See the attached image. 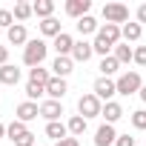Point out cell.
Masks as SVG:
<instances>
[{"mask_svg":"<svg viewBox=\"0 0 146 146\" xmlns=\"http://www.w3.org/2000/svg\"><path fill=\"white\" fill-rule=\"evenodd\" d=\"M46 52H49V46H46L40 37H37V40H29L26 49H23V63L32 66V69H37V66L46 60Z\"/></svg>","mask_w":146,"mask_h":146,"instance_id":"1","label":"cell"},{"mask_svg":"<svg viewBox=\"0 0 146 146\" xmlns=\"http://www.w3.org/2000/svg\"><path fill=\"white\" fill-rule=\"evenodd\" d=\"M115 83H117V95H126V98L143 89V80H140L137 72H126V75H120Z\"/></svg>","mask_w":146,"mask_h":146,"instance_id":"2","label":"cell"},{"mask_svg":"<svg viewBox=\"0 0 146 146\" xmlns=\"http://www.w3.org/2000/svg\"><path fill=\"white\" fill-rule=\"evenodd\" d=\"M78 112H80V117H98L100 112H103V106H100V100H98V95L92 92V95H83L80 100H78Z\"/></svg>","mask_w":146,"mask_h":146,"instance_id":"3","label":"cell"},{"mask_svg":"<svg viewBox=\"0 0 146 146\" xmlns=\"http://www.w3.org/2000/svg\"><path fill=\"white\" fill-rule=\"evenodd\" d=\"M103 17H106V23L117 26V23H126L129 20V9L123 3H106L103 6Z\"/></svg>","mask_w":146,"mask_h":146,"instance_id":"4","label":"cell"},{"mask_svg":"<svg viewBox=\"0 0 146 146\" xmlns=\"http://www.w3.org/2000/svg\"><path fill=\"white\" fill-rule=\"evenodd\" d=\"M95 95H98V100H106L109 103V98L117 95V83L109 80V78H98L95 80Z\"/></svg>","mask_w":146,"mask_h":146,"instance_id":"5","label":"cell"},{"mask_svg":"<svg viewBox=\"0 0 146 146\" xmlns=\"http://www.w3.org/2000/svg\"><path fill=\"white\" fill-rule=\"evenodd\" d=\"M89 9H92V0H69V3H66V15H69V17H75V20L86 17Z\"/></svg>","mask_w":146,"mask_h":146,"instance_id":"6","label":"cell"},{"mask_svg":"<svg viewBox=\"0 0 146 146\" xmlns=\"http://www.w3.org/2000/svg\"><path fill=\"white\" fill-rule=\"evenodd\" d=\"M115 140H117V132H115L112 123H103V126L95 132V146H112Z\"/></svg>","mask_w":146,"mask_h":146,"instance_id":"7","label":"cell"},{"mask_svg":"<svg viewBox=\"0 0 146 146\" xmlns=\"http://www.w3.org/2000/svg\"><path fill=\"white\" fill-rule=\"evenodd\" d=\"M60 115H63V106H60V100H46V103H40V117H46L49 123L60 120Z\"/></svg>","mask_w":146,"mask_h":146,"instance_id":"8","label":"cell"},{"mask_svg":"<svg viewBox=\"0 0 146 146\" xmlns=\"http://www.w3.org/2000/svg\"><path fill=\"white\" fill-rule=\"evenodd\" d=\"M37 115H40V106H37V103H32V100H23V103L17 106V120H23V123L35 120Z\"/></svg>","mask_w":146,"mask_h":146,"instance_id":"9","label":"cell"},{"mask_svg":"<svg viewBox=\"0 0 146 146\" xmlns=\"http://www.w3.org/2000/svg\"><path fill=\"white\" fill-rule=\"evenodd\" d=\"M17 80H20V69H17V66H12V63L0 66V83H6V86H17Z\"/></svg>","mask_w":146,"mask_h":146,"instance_id":"10","label":"cell"},{"mask_svg":"<svg viewBox=\"0 0 146 146\" xmlns=\"http://www.w3.org/2000/svg\"><path fill=\"white\" fill-rule=\"evenodd\" d=\"M54 49H57V57H69L72 49H75V40H72V35H57L54 37Z\"/></svg>","mask_w":146,"mask_h":146,"instance_id":"11","label":"cell"},{"mask_svg":"<svg viewBox=\"0 0 146 146\" xmlns=\"http://www.w3.org/2000/svg\"><path fill=\"white\" fill-rule=\"evenodd\" d=\"M98 37L100 40H106L112 49L117 46V40H120V26H112V23H106L103 29H98Z\"/></svg>","mask_w":146,"mask_h":146,"instance_id":"12","label":"cell"},{"mask_svg":"<svg viewBox=\"0 0 146 146\" xmlns=\"http://www.w3.org/2000/svg\"><path fill=\"white\" fill-rule=\"evenodd\" d=\"M66 92H69V86H66V80H63V78H52V80H49V86H46V95H49L52 100H60Z\"/></svg>","mask_w":146,"mask_h":146,"instance_id":"13","label":"cell"},{"mask_svg":"<svg viewBox=\"0 0 146 146\" xmlns=\"http://www.w3.org/2000/svg\"><path fill=\"white\" fill-rule=\"evenodd\" d=\"M92 54H95V49H92V43H86V40L75 43V49H72V60H78V63H86Z\"/></svg>","mask_w":146,"mask_h":146,"instance_id":"14","label":"cell"},{"mask_svg":"<svg viewBox=\"0 0 146 146\" xmlns=\"http://www.w3.org/2000/svg\"><path fill=\"white\" fill-rule=\"evenodd\" d=\"M6 37H9L12 46H23V43H29V37H26V26H23V23H15V26L6 32Z\"/></svg>","mask_w":146,"mask_h":146,"instance_id":"15","label":"cell"},{"mask_svg":"<svg viewBox=\"0 0 146 146\" xmlns=\"http://www.w3.org/2000/svg\"><path fill=\"white\" fill-rule=\"evenodd\" d=\"M66 132H69V126H66V123H60V120H54V123H46V135H49L54 143L66 140Z\"/></svg>","mask_w":146,"mask_h":146,"instance_id":"16","label":"cell"},{"mask_svg":"<svg viewBox=\"0 0 146 146\" xmlns=\"http://www.w3.org/2000/svg\"><path fill=\"white\" fill-rule=\"evenodd\" d=\"M52 72H54V78H63L66 80V75H72V57H54Z\"/></svg>","mask_w":146,"mask_h":146,"instance_id":"17","label":"cell"},{"mask_svg":"<svg viewBox=\"0 0 146 146\" xmlns=\"http://www.w3.org/2000/svg\"><path fill=\"white\" fill-rule=\"evenodd\" d=\"M103 117H106V123H115V120H120L123 117V106L120 103H115V100H109L106 106H103V112H100Z\"/></svg>","mask_w":146,"mask_h":146,"instance_id":"18","label":"cell"},{"mask_svg":"<svg viewBox=\"0 0 146 146\" xmlns=\"http://www.w3.org/2000/svg\"><path fill=\"white\" fill-rule=\"evenodd\" d=\"M52 78H54V75H49L43 66L29 69V80H32V83H37V86H49V80H52Z\"/></svg>","mask_w":146,"mask_h":146,"instance_id":"19","label":"cell"},{"mask_svg":"<svg viewBox=\"0 0 146 146\" xmlns=\"http://www.w3.org/2000/svg\"><path fill=\"white\" fill-rule=\"evenodd\" d=\"M40 32H43L46 37H57V35H63V32H60V20H57V17H46V20L40 23Z\"/></svg>","mask_w":146,"mask_h":146,"instance_id":"20","label":"cell"},{"mask_svg":"<svg viewBox=\"0 0 146 146\" xmlns=\"http://www.w3.org/2000/svg\"><path fill=\"white\" fill-rule=\"evenodd\" d=\"M26 132H29V129H26V123H23V120H12V123L6 126V135H9V140H12V143H15V140H20Z\"/></svg>","mask_w":146,"mask_h":146,"instance_id":"21","label":"cell"},{"mask_svg":"<svg viewBox=\"0 0 146 146\" xmlns=\"http://www.w3.org/2000/svg\"><path fill=\"white\" fill-rule=\"evenodd\" d=\"M120 35L126 37V43H135V40H140L143 29H140V23H126V26L120 29Z\"/></svg>","mask_w":146,"mask_h":146,"instance_id":"22","label":"cell"},{"mask_svg":"<svg viewBox=\"0 0 146 146\" xmlns=\"http://www.w3.org/2000/svg\"><path fill=\"white\" fill-rule=\"evenodd\" d=\"M115 60H117V63H129V60H135V49H132L129 43H123V46L117 43V46H115Z\"/></svg>","mask_w":146,"mask_h":146,"instance_id":"23","label":"cell"},{"mask_svg":"<svg viewBox=\"0 0 146 146\" xmlns=\"http://www.w3.org/2000/svg\"><path fill=\"white\" fill-rule=\"evenodd\" d=\"M32 9H35V15L37 17H52V12H54V3H52V0H37V3H32Z\"/></svg>","mask_w":146,"mask_h":146,"instance_id":"24","label":"cell"},{"mask_svg":"<svg viewBox=\"0 0 146 146\" xmlns=\"http://www.w3.org/2000/svg\"><path fill=\"white\" fill-rule=\"evenodd\" d=\"M75 26H78V32H80V35H92V32H98V20H95L92 15L80 17V20H78Z\"/></svg>","mask_w":146,"mask_h":146,"instance_id":"25","label":"cell"},{"mask_svg":"<svg viewBox=\"0 0 146 146\" xmlns=\"http://www.w3.org/2000/svg\"><path fill=\"white\" fill-rule=\"evenodd\" d=\"M66 126H69V132L75 135V137H80V135L86 132V117H80V115H75V117H72V120L66 123Z\"/></svg>","mask_w":146,"mask_h":146,"instance_id":"26","label":"cell"},{"mask_svg":"<svg viewBox=\"0 0 146 146\" xmlns=\"http://www.w3.org/2000/svg\"><path fill=\"white\" fill-rule=\"evenodd\" d=\"M117 69H120V63L115 60V54H109V57H103V60H100V72H103V78H109V75H115Z\"/></svg>","mask_w":146,"mask_h":146,"instance_id":"27","label":"cell"},{"mask_svg":"<svg viewBox=\"0 0 146 146\" xmlns=\"http://www.w3.org/2000/svg\"><path fill=\"white\" fill-rule=\"evenodd\" d=\"M32 15H35V9H32L29 3H17V6H15V17H17L20 23H23V20H29Z\"/></svg>","mask_w":146,"mask_h":146,"instance_id":"28","label":"cell"},{"mask_svg":"<svg viewBox=\"0 0 146 146\" xmlns=\"http://www.w3.org/2000/svg\"><path fill=\"white\" fill-rule=\"evenodd\" d=\"M40 95H46V86H37V83H32V80H29V83H26V98L35 103Z\"/></svg>","mask_w":146,"mask_h":146,"instance_id":"29","label":"cell"},{"mask_svg":"<svg viewBox=\"0 0 146 146\" xmlns=\"http://www.w3.org/2000/svg\"><path fill=\"white\" fill-rule=\"evenodd\" d=\"M132 126H135V129H146V109L132 112Z\"/></svg>","mask_w":146,"mask_h":146,"instance_id":"30","label":"cell"},{"mask_svg":"<svg viewBox=\"0 0 146 146\" xmlns=\"http://www.w3.org/2000/svg\"><path fill=\"white\" fill-rule=\"evenodd\" d=\"M15 12H9V9H0V29H12L15 23Z\"/></svg>","mask_w":146,"mask_h":146,"instance_id":"31","label":"cell"},{"mask_svg":"<svg viewBox=\"0 0 146 146\" xmlns=\"http://www.w3.org/2000/svg\"><path fill=\"white\" fill-rule=\"evenodd\" d=\"M92 49H95L98 54H103V57H109V52H112V46H109L106 40H100V37H95V43H92Z\"/></svg>","mask_w":146,"mask_h":146,"instance_id":"32","label":"cell"},{"mask_svg":"<svg viewBox=\"0 0 146 146\" xmlns=\"http://www.w3.org/2000/svg\"><path fill=\"white\" fill-rule=\"evenodd\" d=\"M135 63L137 66H146V46H137L135 49Z\"/></svg>","mask_w":146,"mask_h":146,"instance_id":"33","label":"cell"},{"mask_svg":"<svg viewBox=\"0 0 146 146\" xmlns=\"http://www.w3.org/2000/svg\"><path fill=\"white\" fill-rule=\"evenodd\" d=\"M15 146H35V135H32V132H26L20 140H15Z\"/></svg>","mask_w":146,"mask_h":146,"instance_id":"34","label":"cell"},{"mask_svg":"<svg viewBox=\"0 0 146 146\" xmlns=\"http://www.w3.org/2000/svg\"><path fill=\"white\" fill-rule=\"evenodd\" d=\"M115 146H135V137H129V135H117Z\"/></svg>","mask_w":146,"mask_h":146,"instance_id":"35","label":"cell"},{"mask_svg":"<svg viewBox=\"0 0 146 146\" xmlns=\"http://www.w3.org/2000/svg\"><path fill=\"white\" fill-rule=\"evenodd\" d=\"M54 146H80V140H78V137H66V140H60V143H54Z\"/></svg>","mask_w":146,"mask_h":146,"instance_id":"36","label":"cell"},{"mask_svg":"<svg viewBox=\"0 0 146 146\" xmlns=\"http://www.w3.org/2000/svg\"><path fill=\"white\" fill-rule=\"evenodd\" d=\"M6 63H9V49L0 46V66H6Z\"/></svg>","mask_w":146,"mask_h":146,"instance_id":"37","label":"cell"},{"mask_svg":"<svg viewBox=\"0 0 146 146\" xmlns=\"http://www.w3.org/2000/svg\"><path fill=\"white\" fill-rule=\"evenodd\" d=\"M137 20H140V23H146V3L137 9Z\"/></svg>","mask_w":146,"mask_h":146,"instance_id":"38","label":"cell"},{"mask_svg":"<svg viewBox=\"0 0 146 146\" xmlns=\"http://www.w3.org/2000/svg\"><path fill=\"white\" fill-rule=\"evenodd\" d=\"M137 95H140V100H143V103H146V83H143V89H140V92H137Z\"/></svg>","mask_w":146,"mask_h":146,"instance_id":"39","label":"cell"},{"mask_svg":"<svg viewBox=\"0 0 146 146\" xmlns=\"http://www.w3.org/2000/svg\"><path fill=\"white\" fill-rule=\"evenodd\" d=\"M0 137H6V126L3 123H0Z\"/></svg>","mask_w":146,"mask_h":146,"instance_id":"40","label":"cell"}]
</instances>
